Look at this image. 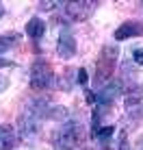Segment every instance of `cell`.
Segmentation results:
<instances>
[{
  "label": "cell",
  "instance_id": "cell-3",
  "mask_svg": "<svg viewBox=\"0 0 143 150\" xmlns=\"http://www.w3.org/2000/svg\"><path fill=\"white\" fill-rule=\"evenodd\" d=\"M115 63H117V46H104L98 63H95V68H98V79L106 81L109 76H113Z\"/></svg>",
  "mask_w": 143,
  "mask_h": 150
},
{
  "label": "cell",
  "instance_id": "cell-15",
  "mask_svg": "<svg viewBox=\"0 0 143 150\" xmlns=\"http://www.w3.org/2000/svg\"><path fill=\"white\" fill-rule=\"evenodd\" d=\"M7 85H9V79H7V76H0V91L7 89Z\"/></svg>",
  "mask_w": 143,
  "mask_h": 150
},
{
  "label": "cell",
  "instance_id": "cell-7",
  "mask_svg": "<svg viewBox=\"0 0 143 150\" xmlns=\"http://www.w3.org/2000/svg\"><path fill=\"white\" fill-rule=\"evenodd\" d=\"M57 52L61 59H72L76 54V39L72 35V30H63L59 35V44H57Z\"/></svg>",
  "mask_w": 143,
  "mask_h": 150
},
{
  "label": "cell",
  "instance_id": "cell-1",
  "mask_svg": "<svg viewBox=\"0 0 143 150\" xmlns=\"http://www.w3.org/2000/svg\"><path fill=\"white\" fill-rule=\"evenodd\" d=\"M85 139V126L76 120L63 122L61 128L54 133V146L57 150H74L83 144Z\"/></svg>",
  "mask_w": 143,
  "mask_h": 150
},
{
  "label": "cell",
  "instance_id": "cell-17",
  "mask_svg": "<svg viewBox=\"0 0 143 150\" xmlns=\"http://www.w3.org/2000/svg\"><path fill=\"white\" fill-rule=\"evenodd\" d=\"M137 150H143V139H139V148Z\"/></svg>",
  "mask_w": 143,
  "mask_h": 150
},
{
  "label": "cell",
  "instance_id": "cell-13",
  "mask_svg": "<svg viewBox=\"0 0 143 150\" xmlns=\"http://www.w3.org/2000/svg\"><path fill=\"white\" fill-rule=\"evenodd\" d=\"M76 74H78V76H76V81H78V83H83V85H87V72H85L83 68H80V70H76Z\"/></svg>",
  "mask_w": 143,
  "mask_h": 150
},
{
  "label": "cell",
  "instance_id": "cell-16",
  "mask_svg": "<svg viewBox=\"0 0 143 150\" xmlns=\"http://www.w3.org/2000/svg\"><path fill=\"white\" fill-rule=\"evenodd\" d=\"M9 63H11V61H9V59H4V57L0 54V68H4V65H9Z\"/></svg>",
  "mask_w": 143,
  "mask_h": 150
},
{
  "label": "cell",
  "instance_id": "cell-5",
  "mask_svg": "<svg viewBox=\"0 0 143 150\" xmlns=\"http://www.w3.org/2000/svg\"><path fill=\"white\" fill-rule=\"evenodd\" d=\"M121 94H124V83H121L119 79L117 81H109V85H104L102 91L98 94V107H111Z\"/></svg>",
  "mask_w": 143,
  "mask_h": 150
},
{
  "label": "cell",
  "instance_id": "cell-9",
  "mask_svg": "<svg viewBox=\"0 0 143 150\" xmlns=\"http://www.w3.org/2000/svg\"><path fill=\"white\" fill-rule=\"evenodd\" d=\"M15 144V128L0 126V150H11Z\"/></svg>",
  "mask_w": 143,
  "mask_h": 150
},
{
  "label": "cell",
  "instance_id": "cell-8",
  "mask_svg": "<svg viewBox=\"0 0 143 150\" xmlns=\"http://www.w3.org/2000/svg\"><path fill=\"white\" fill-rule=\"evenodd\" d=\"M26 35L33 41H39L46 35V22L41 18H30L28 24H26Z\"/></svg>",
  "mask_w": 143,
  "mask_h": 150
},
{
  "label": "cell",
  "instance_id": "cell-6",
  "mask_svg": "<svg viewBox=\"0 0 143 150\" xmlns=\"http://www.w3.org/2000/svg\"><path fill=\"white\" fill-rule=\"evenodd\" d=\"M115 41H124V39H132V37H143V24L139 22H124L115 28L113 33Z\"/></svg>",
  "mask_w": 143,
  "mask_h": 150
},
{
  "label": "cell",
  "instance_id": "cell-14",
  "mask_svg": "<svg viewBox=\"0 0 143 150\" xmlns=\"http://www.w3.org/2000/svg\"><path fill=\"white\" fill-rule=\"evenodd\" d=\"M57 4L59 2H39V9H41V11H50V9L57 7ZM59 7H61V4H59Z\"/></svg>",
  "mask_w": 143,
  "mask_h": 150
},
{
  "label": "cell",
  "instance_id": "cell-2",
  "mask_svg": "<svg viewBox=\"0 0 143 150\" xmlns=\"http://www.w3.org/2000/svg\"><path fill=\"white\" fill-rule=\"evenodd\" d=\"M52 81H54L52 68L46 61H35L33 68H30V87L35 91H43L52 85Z\"/></svg>",
  "mask_w": 143,
  "mask_h": 150
},
{
  "label": "cell",
  "instance_id": "cell-11",
  "mask_svg": "<svg viewBox=\"0 0 143 150\" xmlns=\"http://www.w3.org/2000/svg\"><path fill=\"white\" fill-rule=\"evenodd\" d=\"M117 150H130V142H128V133L119 131V142H117Z\"/></svg>",
  "mask_w": 143,
  "mask_h": 150
},
{
  "label": "cell",
  "instance_id": "cell-4",
  "mask_svg": "<svg viewBox=\"0 0 143 150\" xmlns=\"http://www.w3.org/2000/svg\"><path fill=\"white\" fill-rule=\"evenodd\" d=\"M95 7H98V2H93V0H83V2H63V11H65V15H67L72 22H83V20H87L91 13L95 11Z\"/></svg>",
  "mask_w": 143,
  "mask_h": 150
},
{
  "label": "cell",
  "instance_id": "cell-18",
  "mask_svg": "<svg viewBox=\"0 0 143 150\" xmlns=\"http://www.w3.org/2000/svg\"><path fill=\"white\" fill-rule=\"evenodd\" d=\"M2 13H4V7H2V4H0V18H2Z\"/></svg>",
  "mask_w": 143,
  "mask_h": 150
},
{
  "label": "cell",
  "instance_id": "cell-10",
  "mask_svg": "<svg viewBox=\"0 0 143 150\" xmlns=\"http://www.w3.org/2000/svg\"><path fill=\"white\" fill-rule=\"evenodd\" d=\"M15 44H18V35H15V33H4V35H0V54L7 52V50H11Z\"/></svg>",
  "mask_w": 143,
  "mask_h": 150
},
{
  "label": "cell",
  "instance_id": "cell-12",
  "mask_svg": "<svg viewBox=\"0 0 143 150\" xmlns=\"http://www.w3.org/2000/svg\"><path fill=\"white\" fill-rule=\"evenodd\" d=\"M132 59H135L137 65H143V48H135V52H132Z\"/></svg>",
  "mask_w": 143,
  "mask_h": 150
}]
</instances>
